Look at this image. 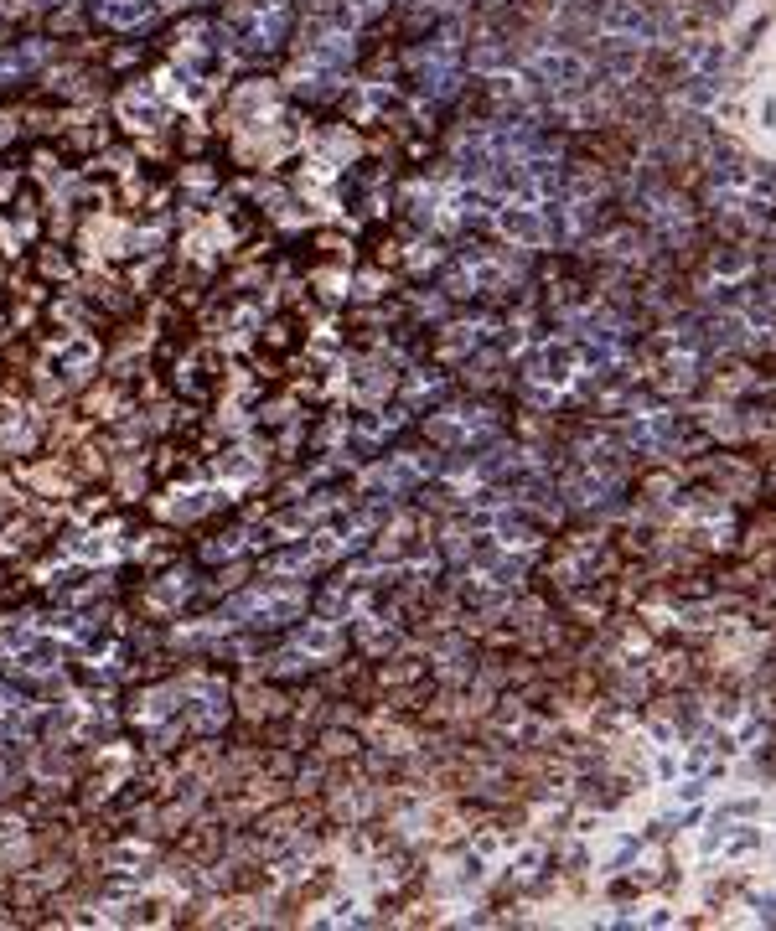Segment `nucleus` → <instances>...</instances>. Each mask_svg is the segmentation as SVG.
<instances>
[{
    "instance_id": "obj_1",
    "label": "nucleus",
    "mask_w": 776,
    "mask_h": 931,
    "mask_svg": "<svg viewBox=\"0 0 776 931\" xmlns=\"http://www.w3.org/2000/svg\"><path fill=\"white\" fill-rule=\"evenodd\" d=\"M301 611H306V590H295V585L249 590V595H238L228 606V616L244 621V626H280V621H295Z\"/></svg>"
}]
</instances>
